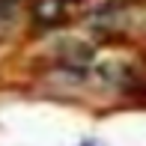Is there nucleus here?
Here are the masks:
<instances>
[]
</instances>
